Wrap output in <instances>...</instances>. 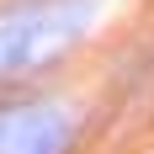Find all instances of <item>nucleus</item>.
<instances>
[{"instance_id":"1","label":"nucleus","mask_w":154,"mask_h":154,"mask_svg":"<svg viewBox=\"0 0 154 154\" xmlns=\"http://www.w3.org/2000/svg\"><path fill=\"white\" fill-rule=\"evenodd\" d=\"M101 0H11L0 5V80L53 64L59 48H69L96 21Z\"/></svg>"},{"instance_id":"2","label":"nucleus","mask_w":154,"mask_h":154,"mask_svg":"<svg viewBox=\"0 0 154 154\" xmlns=\"http://www.w3.org/2000/svg\"><path fill=\"white\" fill-rule=\"evenodd\" d=\"M69 117L53 101H5L0 106V154H64Z\"/></svg>"}]
</instances>
